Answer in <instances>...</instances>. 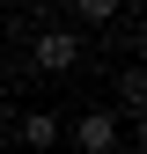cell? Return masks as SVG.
I'll return each instance as SVG.
<instances>
[{
	"label": "cell",
	"mask_w": 147,
	"mask_h": 154,
	"mask_svg": "<svg viewBox=\"0 0 147 154\" xmlns=\"http://www.w3.org/2000/svg\"><path fill=\"white\" fill-rule=\"evenodd\" d=\"M30 59H37V73H74L81 66V29H37Z\"/></svg>",
	"instance_id": "6da1fadb"
},
{
	"label": "cell",
	"mask_w": 147,
	"mask_h": 154,
	"mask_svg": "<svg viewBox=\"0 0 147 154\" xmlns=\"http://www.w3.org/2000/svg\"><path fill=\"white\" fill-rule=\"evenodd\" d=\"M74 147L81 154H118V118L110 110H81L74 118Z\"/></svg>",
	"instance_id": "7a4b0ae2"
},
{
	"label": "cell",
	"mask_w": 147,
	"mask_h": 154,
	"mask_svg": "<svg viewBox=\"0 0 147 154\" xmlns=\"http://www.w3.org/2000/svg\"><path fill=\"white\" fill-rule=\"evenodd\" d=\"M22 147H37V154L59 147V118H52V110H30V118H22Z\"/></svg>",
	"instance_id": "3957f363"
},
{
	"label": "cell",
	"mask_w": 147,
	"mask_h": 154,
	"mask_svg": "<svg viewBox=\"0 0 147 154\" xmlns=\"http://www.w3.org/2000/svg\"><path fill=\"white\" fill-rule=\"evenodd\" d=\"M118 103H125V118H140V110H147V81H140V66L118 73Z\"/></svg>",
	"instance_id": "277c9868"
},
{
	"label": "cell",
	"mask_w": 147,
	"mask_h": 154,
	"mask_svg": "<svg viewBox=\"0 0 147 154\" xmlns=\"http://www.w3.org/2000/svg\"><path fill=\"white\" fill-rule=\"evenodd\" d=\"M118 8H125V0H74V15H81V22H110Z\"/></svg>",
	"instance_id": "5b68a950"
}]
</instances>
